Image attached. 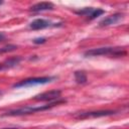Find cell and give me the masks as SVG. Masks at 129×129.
I'll use <instances>...</instances> for the list:
<instances>
[{
	"instance_id": "1",
	"label": "cell",
	"mask_w": 129,
	"mask_h": 129,
	"mask_svg": "<svg viewBox=\"0 0 129 129\" xmlns=\"http://www.w3.org/2000/svg\"><path fill=\"white\" fill-rule=\"evenodd\" d=\"M64 102H66V100L60 99V100H58V101L51 102V103H48V104H46V105H40V106H36V107H33V106H26V107L18 108V109H15V110L7 111V112H5L2 116H23V115H29V114H33V113H36V112H41V111L48 110V109L52 108L53 106L58 105V104H60V103H64Z\"/></svg>"
},
{
	"instance_id": "2",
	"label": "cell",
	"mask_w": 129,
	"mask_h": 129,
	"mask_svg": "<svg viewBox=\"0 0 129 129\" xmlns=\"http://www.w3.org/2000/svg\"><path fill=\"white\" fill-rule=\"evenodd\" d=\"M125 50L121 47H112V46H105V47H97L92 48L85 51V56H99V55H113V56H121L125 54Z\"/></svg>"
},
{
	"instance_id": "3",
	"label": "cell",
	"mask_w": 129,
	"mask_h": 129,
	"mask_svg": "<svg viewBox=\"0 0 129 129\" xmlns=\"http://www.w3.org/2000/svg\"><path fill=\"white\" fill-rule=\"evenodd\" d=\"M54 77H38V78H29L22 80L13 85V88H20V87H28V86H35V85H42L47 84L53 81Z\"/></svg>"
},
{
	"instance_id": "4",
	"label": "cell",
	"mask_w": 129,
	"mask_h": 129,
	"mask_svg": "<svg viewBox=\"0 0 129 129\" xmlns=\"http://www.w3.org/2000/svg\"><path fill=\"white\" fill-rule=\"evenodd\" d=\"M116 111L113 110H98V111H88V112H78L74 115L77 119H88V118H99L104 116H110L115 114Z\"/></svg>"
},
{
	"instance_id": "5",
	"label": "cell",
	"mask_w": 129,
	"mask_h": 129,
	"mask_svg": "<svg viewBox=\"0 0 129 129\" xmlns=\"http://www.w3.org/2000/svg\"><path fill=\"white\" fill-rule=\"evenodd\" d=\"M60 95H61V92L59 90H52V91H47V92H44V93L36 95L34 97V100L47 101L48 103H51V102H55V101L60 100L61 99Z\"/></svg>"
},
{
	"instance_id": "6",
	"label": "cell",
	"mask_w": 129,
	"mask_h": 129,
	"mask_svg": "<svg viewBox=\"0 0 129 129\" xmlns=\"http://www.w3.org/2000/svg\"><path fill=\"white\" fill-rule=\"evenodd\" d=\"M59 25H61V23H52L49 20H46L43 18H37L29 24V27L33 30H39V29H44V28L51 27V26L55 27V26H59Z\"/></svg>"
},
{
	"instance_id": "7",
	"label": "cell",
	"mask_w": 129,
	"mask_h": 129,
	"mask_svg": "<svg viewBox=\"0 0 129 129\" xmlns=\"http://www.w3.org/2000/svg\"><path fill=\"white\" fill-rule=\"evenodd\" d=\"M124 18V15L122 13H115V14H112L106 18H104L103 20L100 21L99 25L100 26H109V25H113V24H116L118 23L119 21H121L122 19Z\"/></svg>"
},
{
	"instance_id": "8",
	"label": "cell",
	"mask_w": 129,
	"mask_h": 129,
	"mask_svg": "<svg viewBox=\"0 0 129 129\" xmlns=\"http://www.w3.org/2000/svg\"><path fill=\"white\" fill-rule=\"evenodd\" d=\"M54 8V5L51 2H39L30 7V10L32 12H40V11H46V10H52Z\"/></svg>"
},
{
	"instance_id": "9",
	"label": "cell",
	"mask_w": 129,
	"mask_h": 129,
	"mask_svg": "<svg viewBox=\"0 0 129 129\" xmlns=\"http://www.w3.org/2000/svg\"><path fill=\"white\" fill-rule=\"evenodd\" d=\"M20 60H21V58L19 56H14V57H10V58L6 59L4 62H2V64H3L4 70L5 69H10V68H13V67L17 66L20 62Z\"/></svg>"
},
{
	"instance_id": "10",
	"label": "cell",
	"mask_w": 129,
	"mask_h": 129,
	"mask_svg": "<svg viewBox=\"0 0 129 129\" xmlns=\"http://www.w3.org/2000/svg\"><path fill=\"white\" fill-rule=\"evenodd\" d=\"M75 80L78 84H85L87 83V75L83 71H77L75 72Z\"/></svg>"
},
{
	"instance_id": "11",
	"label": "cell",
	"mask_w": 129,
	"mask_h": 129,
	"mask_svg": "<svg viewBox=\"0 0 129 129\" xmlns=\"http://www.w3.org/2000/svg\"><path fill=\"white\" fill-rule=\"evenodd\" d=\"M104 10L103 9H100V8H94V10H93V12L88 16V19H90V20H93V19H95V18H97L98 16H100V15H102V14H104Z\"/></svg>"
},
{
	"instance_id": "12",
	"label": "cell",
	"mask_w": 129,
	"mask_h": 129,
	"mask_svg": "<svg viewBox=\"0 0 129 129\" xmlns=\"http://www.w3.org/2000/svg\"><path fill=\"white\" fill-rule=\"evenodd\" d=\"M17 48V45H14V44H7V45H4L3 47L0 48V53H6V52H10V51H13Z\"/></svg>"
},
{
	"instance_id": "13",
	"label": "cell",
	"mask_w": 129,
	"mask_h": 129,
	"mask_svg": "<svg viewBox=\"0 0 129 129\" xmlns=\"http://www.w3.org/2000/svg\"><path fill=\"white\" fill-rule=\"evenodd\" d=\"M46 41V38L45 37H38V38H34L33 39V42L35 44H40V43H44Z\"/></svg>"
},
{
	"instance_id": "14",
	"label": "cell",
	"mask_w": 129,
	"mask_h": 129,
	"mask_svg": "<svg viewBox=\"0 0 129 129\" xmlns=\"http://www.w3.org/2000/svg\"><path fill=\"white\" fill-rule=\"evenodd\" d=\"M4 39H5V34L3 32H0V42L3 41Z\"/></svg>"
},
{
	"instance_id": "15",
	"label": "cell",
	"mask_w": 129,
	"mask_h": 129,
	"mask_svg": "<svg viewBox=\"0 0 129 129\" xmlns=\"http://www.w3.org/2000/svg\"><path fill=\"white\" fill-rule=\"evenodd\" d=\"M1 70H4V68H3V64L2 63H0V71Z\"/></svg>"
},
{
	"instance_id": "16",
	"label": "cell",
	"mask_w": 129,
	"mask_h": 129,
	"mask_svg": "<svg viewBox=\"0 0 129 129\" xmlns=\"http://www.w3.org/2000/svg\"><path fill=\"white\" fill-rule=\"evenodd\" d=\"M1 129H18V128H15V127H13V128H1Z\"/></svg>"
},
{
	"instance_id": "17",
	"label": "cell",
	"mask_w": 129,
	"mask_h": 129,
	"mask_svg": "<svg viewBox=\"0 0 129 129\" xmlns=\"http://www.w3.org/2000/svg\"><path fill=\"white\" fill-rule=\"evenodd\" d=\"M2 3H3V2H2V1H0V5H1V4H2Z\"/></svg>"
},
{
	"instance_id": "18",
	"label": "cell",
	"mask_w": 129,
	"mask_h": 129,
	"mask_svg": "<svg viewBox=\"0 0 129 129\" xmlns=\"http://www.w3.org/2000/svg\"><path fill=\"white\" fill-rule=\"evenodd\" d=\"M0 94H1V92H0Z\"/></svg>"
}]
</instances>
